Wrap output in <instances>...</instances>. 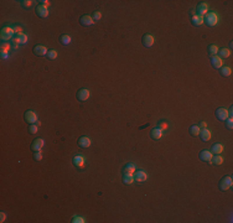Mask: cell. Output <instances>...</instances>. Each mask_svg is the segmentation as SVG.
I'll return each mask as SVG.
<instances>
[{
    "label": "cell",
    "mask_w": 233,
    "mask_h": 223,
    "mask_svg": "<svg viewBox=\"0 0 233 223\" xmlns=\"http://www.w3.org/2000/svg\"><path fill=\"white\" fill-rule=\"evenodd\" d=\"M232 184H233L232 176H230V175L223 176L220 180V182H218V188H220L221 191H227V190H230L232 187Z\"/></svg>",
    "instance_id": "cell-1"
},
{
    "label": "cell",
    "mask_w": 233,
    "mask_h": 223,
    "mask_svg": "<svg viewBox=\"0 0 233 223\" xmlns=\"http://www.w3.org/2000/svg\"><path fill=\"white\" fill-rule=\"evenodd\" d=\"M203 22H206L208 26H215L218 22V16L216 12H207L206 17L203 19Z\"/></svg>",
    "instance_id": "cell-2"
},
{
    "label": "cell",
    "mask_w": 233,
    "mask_h": 223,
    "mask_svg": "<svg viewBox=\"0 0 233 223\" xmlns=\"http://www.w3.org/2000/svg\"><path fill=\"white\" fill-rule=\"evenodd\" d=\"M14 35V29L12 27L5 26L1 29V40L3 41H9L11 39V36Z\"/></svg>",
    "instance_id": "cell-3"
},
{
    "label": "cell",
    "mask_w": 233,
    "mask_h": 223,
    "mask_svg": "<svg viewBox=\"0 0 233 223\" xmlns=\"http://www.w3.org/2000/svg\"><path fill=\"white\" fill-rule=\"evenodd\" d=\"M44 145H45L44 139H42V138H37V139H35V140L32 141V144H31V150L34 151V152L40 151L41 149L44 148Z\"/></svg>",
    "instance_id": "cell-4"
},
{
    "label": "cell",
    "mask_w": 233,
    "mask_h": 223,
    "mask_svg": "<svg viewBox=\"0 0 233 223\" xmlns=\"http://www.w3.org/2000/svg\"><path fill=\"white\" fill-rule=\"evenodd\" d=\"M24 118H25V122L29 124H34L35 122H37V115L34 110H26L24 114Z\"/></svg>",
    "instance_id": "cell-5"
},
{
    "label": "cell",
    "mask_w": 233,
    "mask_h": 223,
    "mask_svg": "<svg viewBox=\"0 0 233 223\" xmlns=\"http://www.w3.org/2000/svg\"><path fill=\"white\" fill-rule=\"evenodd\" d=\"M215 115L218 120H222V122H225L226 119H228V110L226 108H218L216 112H215Z\"/></svg>",
    "instance_id": "cell-6"
},
{
    "label": "cell",
    "mask_w": 233,
    "mask_h": 223,
    "mask_svg": "<svg viewBox=\"0 0 233 223\" xmlns=\"http://www.w3.org/2000/svg\"><path fill=\"white\" fill-rule=\"evenodd\" d=\"M141 42H143L144 47H151V46L154 45V37L151 35H149V34H145L143 36V39H141Z\"/></svg>",
    "instance_id": "cell-7"
},
{
    "label": "cell",
    "mask_w": 233,
    "mask_h": 223,
    "mask_svg": "<svg viewBox=\"0 0 233 223\" xmlns=\"http://www.w3.org/2000/svg\"><path fill=\"white\" fill-rule=\"evenodd\" d=\"M212 156H213V154L209 150H202L200 152V160L205 161V162H211Z\"/></svg>",
    "instance_id": "cell-8"
},
{
    "label": "cell",
    "mask_w": 233,
    "mask_h": 223,
    "mask_svg": "<svg viewBox=\"0 0 233 223\" xmlns=\"http://www.w3.org/2000/svg\"><path fill=\"white\" fill-rule=\"evenodd\" d=\"M89 98V91L86 89V88H83V89H80L77 92V99L81 100V102H85Z\"/></svg>",
    "instance_id": "cell-9"
},
{
    "label": "cell",
    "mask_w": 233,
    "mask_h": 223,
    "mask_svg": "<svg viewBox=\"0 0 233 223\" xmlns=\"http://www.w3.org/2000/svg\"><path fill=\"white\" fill-rule=\"evenodd\" d=\"M32 52L36 56H45V55H47V50H46V47L42 45H36V46H34V48H32Z\"/></svg>",
    "instance_id": "cell-10"
},
{
    "label": "cell",
    "mask_w": 233,
    "mask_h": 223,
    "mask_svg": "<svg viewBox=\"0 0 233 223\" xmlns=\"http://www.w3.org/2000/svg\"><path fill=\"white\" fill-rule=\"evenodd\" d=\"M36 14L39 15L40 17H47L49 16V10H47V8L46 6H44V5H37L36 6Z\"/></svg>",
    "instance_id": "cell-11"
},
{
    "label": "cell",
    "mask_w": 233,
    "mask_h": 223,
    "mask_svg": "<svg viewBox=\"0 0 233 223\" xmlns=\"http://www.w3.org/2000/svg\"><path fill=\"white\" fill-rule=\"evenodd\" d=\"M146 179H148V175H146L145 171L139 170V171H137V172H135L134 180L138 181V182H144V181H146Z\"/></svg>",
    "instance_id": "cell-12"
},
{
    "label": "cell",
    "mask_w": 233,
    "mask_h": 223,
    "mask_svg": "<svg viewBox=\"0 0 233 223\" xmlns=\"http://www.w3.org/2000/svg\"><path fill=\"white\" fill-rule=\"evenodd\" d=\"M80 24L83 26H91L93 25V19L89 15H82L80 19Z\"/></svg>",
    "instance_id": "cell-13"
},
{
    "label": "cell",
    "mask_w": 233,
    "mask_h": 223,
    "mask_svg": "<svg viewBox=\"0 0 233 223\" xmlns=\"http://www.w3.org/2000/svg\"><path fill=\"white\" fill-rule=\"evenodd\" d=\"M211 63L215 68H221L223 67V62H222V58L220 56H212L211 57Z\"/></svg>",
    "instance_id": "cell-14"
},
{
    "label": "cell",
    "mask_w": 233,
    "mask_h": 223,
    "mask_svg": "<svg viewBox=\"0 0 233 223\" xmlns=\"http://www.w3.org/2000/svg\"><path fill=\"white\" fill-rule=\"evenodd\" d=\"M196 11L198 12V15H201V16L206 15L207 11H208V5H207V4H205V3L198 4L197 8H196Z\"/></svg>",
    "instance_id": "cell-15"
},
{
    "label": "cell",
    "mask_w": 233,
    "mask_h": 223,
    "mask_svg": "<svg viewBox=\"0 0 233 223\" xmlns=\"http://www.w3.org/2000/svg\"><path fill=\"white\" fill-rule=\"evenodd\" d=\"M200 138H201L202 141H208L209 139H211V132L206 128V129H201V132H200Z\"/></svg>",
    "instance_id": "cell-16"
},
{
    "label": "cell",
    "mask_w": 233,
    "mask_h": 223,
    "mask_svg": "<svg viewBox=\"0 0 233 223\" xmlns=\"http://www.w3.org/2000/svg\"><path fill=\"white\" fill-rule=\"evenodd\" d=\"M78 145H80L81 148H88L91 145V139L88 136H81L80 139H78Z\"/></svg>",
    "instance_id": "cell-17"
},
{
    "label": "cell",
    "mask_w": 233,
    "mask_h": 223,
    "mask_svg": "<svg viewBox=\"0 0 233 223\" xmlns=\"http://www.w3.org/2000/svg\"><path fill=\"white\" fill-rule=\"evenodd\" d=\"M191 22H192V25L193 26H200V25H202L203 24V16H201V15H193L192 17H191Z\"/></svg>",
    "instance_id": "cell-18"
},
{
    "label": "cell",
    "mask_w": 233,
    "mask_h": 223,
    "mask_svg": "<svg viewBox=\"0 0 233 223\" xmlns=\"http://www.w3.org/2000/svg\"><path fill=\"white\" fill-rule=\"evenodd\" d=\"M161 135H162V130L160 128H154L151 132H150V136H151V139H154V140L160 139Z\"/></svg>",
    "instance_id": "cell-19"
},
{
    "label": "cell",
    "mask_w": 233,
    "mask_h": 223,
    "mask_svg": "<svg viewBox=\"0 0 233 223\" xmlns=\"http://www.w3.org/2000/svg\"><path fill=\"white\" fill-rule=\"evenodd\" d=\"M223 151V145L222 144H213L212 148H211V152L215 155H218L221 154V152Z\"/></svg>",
    "instance_id": "cell-20"
},
{
    "label": "cell",
    "mask_w": 233,
    "mask_h": 223,
    "mask_svg": "<svg viewBox=\"0 0 233 223\" xmlns=\"http://www.w3.org/2000/svg\"><path fill=\"white\" fill-rule=\"evenodd\" d=\"M14 41L17 44H26L27 42V36L25 34H17V36L15 37Z\"/></svg>",
    "instance_id": "cell-21"
},
{
    "label": "cell",
    "mask_w": 233,
    "mask_h": 223,
    "mask_svg": "<svg viewBox=\"0 0 233 223\" xmlns=\"http://www.w3.org/2000/svg\"><path fill=\"white\" fill-rule=\"evenodd\" d=\"M218 50H220V48H218L216 45H209L208 47H207V52L212 57V56H216L218 53Z\"/></svg>",
    "instance_id": "cell-22"
},
{
    "label": "cell",
    "mask_w": 233,
    "mask_h": 223,
    "mask_svg": "<svg viewBox=\"0 0 233 223\" xmlns=\"http://www.w3.org/2000/svg\"><path fill=\"white\" fill-rule=\"evenodd\" d=\"M83 164H85V159H83V156H80V155H77V156H74L73 157V165L74 166H83Z\"/></svg>",
    "instance_id": "cell-23"
},
{
    "label": "cell",
    "mask_w": 233,
    "mask_h": 223,
    "mask_svg": "<svg viewBox=\"0 0 233 223\" xmlns=\"http://www.w3.org/2000/svg\"><path fill=\"white\" fill-rule=\"evenodd\" d=\"M137 167H135L134 164H127L124 166V174H134Z\"/></svg>",
    "instance_id": "cell-24"
},
{
    "label": "cell",
    "mask_w": 233,
    "mask_h": 223,
    "mask_svg": "<svg viewBox=\"0 0 233 223\" xmlns=\"http://www.w3.org/2000/svg\"><path fill=\"white\" fill-rule=\"evenodd\" d=\"M189 132H190V134L192 136H197L198 134H200V132H201V129H200L198 125H192V127H190Z\"/></svg>",
    "instance_id": "cell-25"
},
{
    "label": "cell",
    "mask_w": 233,
    "mask_h": 223,
    "mask_svg": "<svg viewBox=\"0 0 233 223\" xmlns=\"http://www.w3.org/2000/svg\"><path fill=\"white\" fill-rule=\"evenodd\" d=\"M71 41H72V39H71V36L69 35H62L61 37H60V42H61L62 45H69L71 44Z\"/></svg>",
    "instance_id": "cell-26"
},
{
    "label": "cell",
    "mask_w": 233,
    "mask_h": 223,
    "mask_svg": "<svg viewBox=\"0 0 233 223\" xmlns=\"http://www.w3.org/2000/svg\"><path fill=\"white\" fill-rule=\"evenodd\" d=\"M134 181V176L133 174H124L123 175V182L127 184V185H130Z\"/></svg>",
    "instance_id": "cell-27"
},
{
    "label": "cell",
    "mask_w": 233,
    "mask_h": 223,
    "mask_svg": "<svg viewBox=\"0 0 233 223\" xmlns=\"http://www.w3.org/2000/svg\"><path fill=\"white\" fill-rule=\"evenodd\" d=\"M218 55H220L221 58H227V57H230L231 51L227 48H221V50H218Z\"/></svg>",
    "instance_id": "cell-28"
},
{
    "label": "cell",
    "mask_w": 233,
    "mask_h": 223,
    "mask_svg": "<svg viewBox=\"0 0 233 223\" xmlns=\"http://www.w3.org/2000/svg\"><path fill=\"white\" fill-rule=\"evenodd\" d=\"M211 162H212V164H215V165H221L222 162H223V157H222L220 154H218V155H215V156H212Z\"/></svg>",
    "instance_id": "cell-29"
},
{
    "label": "cell",
    "mask_w": 233,
    "mask_h": 223,
    "mask_svg": "<svg viewBox=\"0 0 233 223\" xmlns=\"http://www.w3.org/2000/svg\"><path fill=\"white\" fill-rule=\"evenodd\" d=\"M232 73V68L231 67H221V74L223 77H228Z\"/></svg>",
    "instance_id": "cell-30"
},
{
    "label": "cell",
    "mask_w": 233,
    "mask_h": 223,
    "mask_svg": "<svg viewBox=\"0 0 233 223\" xmlns=\"http://www.w3.org/2000/svg\"><path fill=\"white\" fill-rule=\"evenodd\" d=\"M47 58L49 60H55L56 57H57V51H55V50H49L47 51Z\"/></svg>",
    "instance_id": "cell-31"
},
{
    "label": "cell",
    "mask_w": 233,
    "mask_h": 223,
    "mask_svg": "<svg viewBox=\"0 0 233 223\" xmlns=\"http://www.w3.org/2000/svg\"><path fill=\"white\" fill-rule=\"evenodd\" d=\"M37 130H39L37 125H35V124H30V125H29V132H30V134H36Z\"/></svg>",
    "instance_id": "cell-32"
},
{
    "label": "cell",
    "mask_w": 233,
    "mask_h": 223,
    "mask_svg": "<svg viewBox=\"0 0 233 223\" xmlns=\"http://www.w3.org/2000/svg\"><path fill=\"white\" fill-rule=\"evenodd\" d=\"M101 17H102V14L99 12V11H94L92 14V19H93V21H98V20H101Z\"/></svg>",
    "instance_id": "cell-33"
},
{
    "label": "cell",
    "mask_w": 233,
    "mask_h": 223,
    "mask_svg": "<svg viewBox=\"0 0 233 223\" xmlns=\"http://www.w3.org/2000/svg\"><path fill=\"white\" fill-rule=\"evenodd\" d=\"M20 3H21L22 8H31V5H32L31 0H22V1H20Z\"/></svg>",
    "instance_id": "cell-34"
},
{
    "label": "cell",
    "mask_w": 233,
    "mask_h": 223,
    "mask_svg": "<svg viewBox=\"0 0 233 223\" xmlns=\"http://www.w3.org/2000/svg\"><path fill=\"white\" fill-rule=\"evenodd\" d=\"M10 47H11V46L9 45V44L3 42V44H1V47H0V48H1V52H8V51L10 50Z\"/></svg>",
    "instance_id": "cell-35"
},
{
    "label": "cell",
    "mask_w": 233,
    "mask_h": 223,
    "mask_svg": "<svg viewBox=\"0 0 233 223\" xmlns=\"http://www.w3.org/2000/svg\"><path fill=\"white\" fill-rule=\"evenodd\" d=\"M34 159H35L36 161H41V160H42V154H41L40 151L34 152Z\"/></svg>",
    "instance_id": "cell-36"
},
{
    "label": "cell",
    "mask_w": 233,
    "mask_h": 223,
    "mask_svg": "<svg viewBox=\"0 0 233 223\" xmlns=\"http://www.w3.org/2000/svg\"><path fill=\"white\" fill-rule=\"evenodd\" d=\"M225 122H226V127H227L228 129H232V128H233V120H232V118L226 119Z\"/></svg>",
    "instance_id": "cell-37"
},
{
    "label": "cell",
    "mask_w": 233,
    "mask_h": 223,
    "mask_svg": "<svg viewBox=\"0 0 233 223\" xmlns=\"http://www.w3.org/2000/svg\"><path fill=\"white\" fill-rule=\"evenodd\" d=\"M157 128H160L161 130H165V129H167V123L164 122V120H161V122H159V127Z\"/></svg>",
    "instance_id": "cell-38"
},
{
    "label": "cell",
    "mask_w": 233,
    "mask_h": 223,
    "mask_svg": "<svg viewBox=\"0 0 233 223\" xmlns=\"http://www.w3.org/2000/svg\"><path fill=\"white\" fill-rule=\"evenodd\" d=\"M72 222H73V223H83V222H85V220H83V218H81V217H76V218H73Z\"/></svg>",
    "instance_id": "cell-39"
},
{
    "label": "cell",
    "mask_w": 233,
    "mask_h": 223,
    "mask_svg": "<svg viewBox=\"0 0 233 223\" xmlns=\"http://www.w3.org/2000/svg\"><path fill=\"white\" fill-rule=\"evenodd\" d=\"M12 29H14V32H16V34H17V32H19V34H22L20 26H15V27H12Z\"/></svg>",
    "instance_id": "cell-40"
},
{
    "label": "cell",
    "mask_w": 233,
    "mask_h": 223,
    "mask_svg": "<svg viewBox=\"0 0 233 223\" xmlns=\"http://www.w3.org/2000/svg\"><path fill=\"white\" fill-rule=\"evenodd\" d=\"M5 218H6V215H5V213H4V212L0 213V222H4V221H5Z\"/></svg>",
    "instance_id": "cell-41"
},
{
    "label": "cell",
    "mask_w": 233,
    "mask_h": 223,
    "mask_svg": "<svg viewBox=\"0 0 233 223\" xmlns=\"http://www.w3.org/2000/svg\"><path fill=\"white\" fill-rule=\"evenodd\" d=\"M198 127H200V129H206L207 128V123L206 122H201V124H200Z\"/></svg>",
    "instance_id": "cell-42"
},
{
    "label": "cell",
    "mask_w": 233,
    "mask_h": 223,
    "mask_svg": "<svg viewBox=\"0 0 233 223\" xmlns=\"http://www.w3.org/2000/svg\"><path fill=\"white\" fill-rule=\"evenodd\" d=\"M40 3H41V5H44V6H46V8L50 5V1H49V0H47V1H46V0H42V1H40Z\"/></svg>",
    "instance_id": "cell-43"
},
{
    "label": "cell",
    "mask_w": 233,
    "mask_h": 223,
    "mask_svg": "<svg viewBox=\"0 0 233 223\" xmlns=\"http://www.w3.org/2000/svg\"><path fill=\"white\" fill-rule=\"evenodd\" d=\"M11 48H12V50H16V48H17V42L12 41V44H11Z\"/></svg>",
    "instance_id": "cell-44"
},
{
    "label": "cell",
    "mask_w": 233,
    "mask_h": 223,
    "mask_svg": "<svg viewBox=\"0 0 233 223\" xmlns=\"http://www.w3.org/2000/svg\"><path fill=\"white\" fill-rule=\"evenodd\" d=\"M8 57H9L8 52H1V58H8Z\"/></svg>",
    "instance_id": "cell-45"
}]
</instances>
